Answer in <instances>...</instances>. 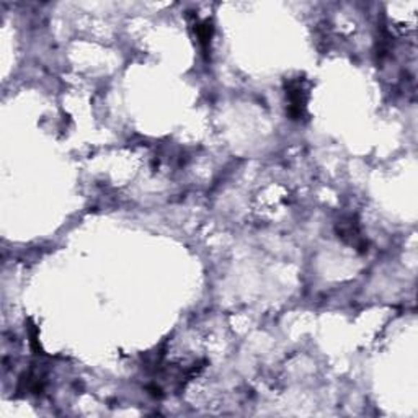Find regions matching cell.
<instances>
[{
    "label": "cell",
    "instance_id": "cell-1",
    "mask_svg": "<svg viewBox=\"0 0 418 418\" xmlns=\"http://www.w3.org/2000/svg\"><path fill=\"white\" fill-rule=\"evenodd\" d=\"M289 99V115L295 119H299L304 115L306 101H308V92L302 87L301 80H291L288 87Z\"/></svg>",
    "mask_w": 418,
    "mask_h": 418
}]
</instances>
